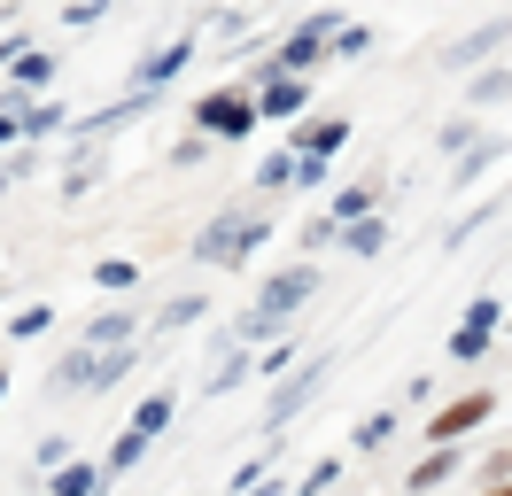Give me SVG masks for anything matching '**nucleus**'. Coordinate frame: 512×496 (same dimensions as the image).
Returning a JSON list of instances; mask_svg holds the SVG:
<instances>
[{"mask_svg":"<svg viewBox=\"0 0 512 496\" xmlns=\"http://www.w3.org/2000/svg\"><path fill=\"white\" fill-rule=\"evenodd\" d=\"M311 295H319V264H288V272H272L264 287H256L249 318H241V341H272L295 310L311 303Z\"/></svg>","mask_w":512,"mask_h":496,"instance_id":"f257e3e1","label":"nucleus"},{"mask_svg":"<svg viewBox=\"0 0 512 496\" xmlns=\"http://www.w3.org/2000/svg\"><path fill=\"white\" fill-rule=\"evenodd\" d=\"M264 233H272V225H264V210L233 202L225 217H210V225L194 233V256H202V264H241V256H256V248H264Z\"/></svg>","mask_w":512,"mask_h":496,"instance_id":"f03ea898","label":"nucleus"},{"mask_svg":"<svg viewBox=\"0 0 512 496\" xmlns=\"http://www.w3.org/2000/svg\"><path fill=\"white\" fill-rule=\"evenodd\" d=\"M264 124V109H256L249 86H218L194 101V132H210V140H241V132H256Z\"/></svg>","mask_w":512,"mask_h":496,"instance_id":"7ed1b4c3","label":"nucleus"},{"mask_svg":"<svg viewBox=\"0 0 512 496\" xmlns=\"http://www.w3.org/2000/svg\"><path fill=\"white\" fill-rule=\"evenodd\" d=\"M497 318H505V303H497V295H474L466 318H458V334H450V357H458V365H474L481 349L497 341Z\"/></svg>","mask_w":512,"mask_h":496,"instance_id":"20e7f679","label":"nucleus"},{"mask_svg":"<svg viewBox=\"0 0 512 496\" xmlns=\"http://www.w3.org/2000/svg\"><path fill=\"white\" fill-rule=\"evenodd\" d=\"M319 388H326V357H311V365L295 372V380H280V388H272V403H264V427L280 434V427L295 419V411H303V403L319 396Z\"/></svg>","mask_w":512,"mask_h":496,"instance_id":"39448f33","label":"nucleus"},{"mask_svg":"<svg viewBox=\"0 0 512 496\" xmlns=\"http://www.w3.org/2000/svg\"><path fill=\"white\" fill-rule=\"evenodd\" d=\"M489 411H497V396H489V388H474V396H458V403H443V411H435V427H427V442H458V434H474Z\"/></svg>","mask_w":512,"mask_h":496,"instance_id":"423d86ee","label":"nucleus"},{"mask_svg":"<svg viewBox=\"0 0 512 496\" xmlns=\"http://www.w3.org/2000/svg\"><path fill=\"white\" fill-rule=\"evenodd\" d=\"M187 62H194V31H187V39H171V47H156V55L140 62L132 78H140V93H163L171 78H179V70H187Z\"/></svg>","mask_w":512,"mask_h":496,"instance_id":"0eeeda50","label":"nucleus"},{"mask_svg":"<svg viewBox=\"0 0 512 496\" xmlns=\"http://www.w3.org/2000/svg\"><path fill=\"white\" fill-rule=\"evenodd\" d=\"M342 148H350V124H342V117H303V132H295V155H326V163H334Z\"/></svg>","mask_w":512,"mask_h":496,"instance_id":"6e6552de","label":"nucleus"},{"mask_svg":"<svg viewBox=\"0 0 512 496\" xmlns=\"http://www.w3.org/2000/svg\"><path fill=\"white\" fill-rule=\"evenodd\" d=\"M303 101H311L303 78H264V86H256V109H264V117H303Z\"/></svg>","mask_w":512,"mask_h":496,"instance_id":"1a4fd4ad","label":"nucleus"},{"mask_svg":"<svg viewBox=\"0 0 512 496\" xmlns=\"http://www.w3.org/2000/svg\"><path fill=\"white\" fill-rule=\"evenodd\" d=\"M458 465H466V458H458V442H435V450H427V458L412 465V489H419V496H427V489H443Z\"/></svg>","mask_w":512,"mask_h":496,"instance_id":"9d476101","label":"nucleus"},{"mask_svg":"<svg viewBox=\"0 0 512 496\" xmlns=\"http://www.w3.org/2000/svg\"><path fill=\"white\" fill-rule=\"evenodd\" d=\"M497 47H505V24H481V31H466V39H458V47H450V70H474L481 55H497Z\"/></svg>","mask_w":512,"mask_h":496,"instance_id":"9b49d317","label":"nucleus"},{"mask_svg":"<svg viewBox=\"0 0 512 496\" xmlns=\"http://www.w3.org/2000/svg\"><path fill=\"white\" fill-rule=\"evenodd\" d=\"M8 86H16V93H39V86H55V55H39V47H24V55L8 62Z\"/></svg>","mask_w":512,"mask_h":496,"instance_id":"f8f14e48","label":"nucleus"},{"mask_svg":"<svg viewBox=\"0 0 512 496\" xmlns=\"http://www.w3.org/2000/svg\"><path fill=\"white\" fill-rule=\"evenodd\" d=\"M171 411H179V396H171V388H148L140 411H132V434H148V442H156V434L171 427Z\"/></svg>","mask_w":512,"mask_h":496,"instance_id":"ddd939ff","label":"nucleus"},{"mask_svg":"<svg viewBox=\"0 0 512 496\" xmlns=\"http://www.w3.org/2000/svg\"><path fill=\"white\" fill-rule=\"evenodd\" d=\"M78 341H86V349H125V341H132V310H101Z\"/></svg>","mask_w":512,"mask_h":496,"instance_id":"4468645a","label":"nucleus"},{"mask_svg":"<svg viewBox=\"0 0 512 496\" xmlns=\"http://www.w3.org/2000/svg\"><path fill=\"white\" fill-rule=\"evenodd\" d=\"M101 473H109V465L70 458V465H55V489H47V496H94V489H101Z\"/></svg>","mask_w":512,"mask_h":496,"instance_id":"2eb2a0df","label":"nucleus"},{"mask_svg":"<svg viewBox=\"0 0 512 496\" xmlns=\"http://www.w3.org/2000/svg\"><path fill=\"white\" fill-rule=\"evenodd\" d=\"M489 163H505V140H474V148L458 155V171H450V186H474Z\"/></svg>","mask_w":512,"mask_h":496,"instance_id":"dca6fc26","label":"nucleus"},{"mask_svg":"<svg viewBox=\"0 0 512 496\" xmlns=\"http://www.w3.org/2000/svg\"><path fill=\"white\" fill-rule=\"evenodd\" d=\"M373 202H381V186L357 179V186H342V194H334V210H326V217H342V225H350V217H373Z\"/></svg>","mask_w":512,"mask_h":496,"instance_id":"f3484780","label":"nucleus"},{"mask_svg":"<svg viewBox=\"0 0 512 496\" xmlns=\"http://www.w3.org/2000/svg\"><path fill=\"white\" fill-rule=\"evenodd\" d=\"M342 248H357V256H381V248H388V225H381V217H350V225H342Z\"/></svg>","mask_w":512,"mask_h":496,"instance_id":"a211bd4d","label":"nucleus"},{"mask_svg":"<svg viewBox=\"0 0 512 496\" xmlns=\"http://www.w3.org/2000/svg\"><path fill=\"white\" fill-rule=\"evenodd\" d=\"M466 93H474V109H489V101H512V70H505V62H489V70H481Z\"/></svg>","mask_w":512,"mask_h":496,"instance_id":"6ab92c4d","label":"nucleus"},{"mask_svg":"<svg viewBox=\"0 0 512 496\" xmlns=\"http://www.w3.org/2000/svg\"><path fill=\"white\" fill-rule=\"evenodd\" d=\"M94 179H101V140H86V155H78V163L63 171V194H86Z\"/></svg>","mask_w":512,"mask_h":496,"instance_id":"aec40b11","label":"nucleus"},{"mask_svg":"<svg viewBox=\"0 0 512 496\" xmlns=\"http://www.w3.org/2000/svg\"><path fill=\"white\" fill-rule=\"evenodd\" d=\"M388 434H396V411H365V419H357V434H350V442H357V450H381Z\"/></svg>","mask_w":512,"mask_h":496,"instance_id":"412c9836","label":"nucleus"},{"mask_svg":"<svg viewBox=\"0 0 512 496\" xmlns=\"http://www.w3.org/2000/svg\"><path fill=\"white\" fill-rule=\"evenodd\" d=\"M202 310H210V303H202V295H171V303H163V318H156V326H163V334H179V326H194Z\"/></svg>","mask_w":512,"mask_h":496,"instance_id":"4be33fe9","label":"nucleus"},{"mask_svg":"<svg viewBox=\"0 0 512 496\" xmlns=\"http://www.w3.org/2000/svg\"><path fill=\"white\" fill-rule=\"evenodd\" d=\"M94 279L109 287V295H125L132 279H140V264H132V256H101V264H94Z\"/></svg>","mask_w":512,"mask_h":496,"instance_id":"5701e85b","label":"nucleus"},{"mask_svg":"<svg viewBox=\"0 0 512 496\" xmlns=\"http://www.w3.org/2000/svg\"><path fill=\"white\" fill-rule=\"evenodd\" d=\"M295 171H303V155H264V171H256V186L272 194V186H288Z\"/></svg>","mask_w":512,"mask_h":496,"instance_id":"b1692460","label":"nucleus"},{"mask_svg":"<svg viewBox=\"0 0 512 496\" xmlns=\"http://www.w3.org/2000/svg\"><path fill=\"white\" fill-rule=\"evenodd\" d=\"M47 326H55V310H47V303H32V310H16V318H8V334H16V341L47 334Z\"/></svg>","mask_w":512,"mask_h":496,"instance_id":"393cba45","label":"nucleus"},{"mask_svg":"<svg viewBox=\"0 0 512 496\" xmlns=\"http://www.w3.org/2000/svg\"><path fill=\"white\" fill-rule=\"evenodd\" d=\"M140 450H148V434H117V450H109V473H132V465H140Z\"/></svg>","mask_w":512,"mask_h":496,"instance_id":"a878e982","label":"nucleus"},{"mask_svg":"<svg viewBox=\"0 0 512 496\" xmlns=\"http://www.w3.org/2000/svg\"><path fill=\"white\" fill-rule=\"evenodd\" d=\"M249 357H225V365H218V380H210V396H225V388H241V380H249Z\"/></svg>","mask_w":512,"mask_h":496,"instance_id":"bb28decb","label":"nucleus"},{"mask_svg":"<svg viewBox=\"0 0 512 496\" xmlns=\"http://www.w3.org/2000/svg\"><path fill=\"white\" fill-rule=\"evenodd\" d=\"M109 8H117V0H70V8H63V24H101Z\"/></svg>","mask_w":512,"mask_h":496,"instance_id":"cd10ccee","label":"nucleus"},{"mask_svg":"<svg viewBox=\"0 0 512 496\" xmlns=\"http://www.w3.org/2000/svg\"><path fill=\"white\" fill-rule=\"evenodd\" d=\"M466 148H474V124H466V117L443 124V155H466Z\"/></svg>","mask_w":512,"mask_h":496,"instance_id":"c85d7f7f","label":"nucleus"},{"mask_svg":"<svg viewBox=\"0 0 512 496\" xmlns=\"http://www.w3.org/2000/svg\"><path fill=\"white\" fill-rule=\"evenodd\" d=\"M481 473H489V481H512V442H505V450H497L489 465H481Z\"/></svg>","mask_w":512,"mask_h":496,"instance_id":"c756f323","label":"nucleus"},{"mask_svg":"<svg viewBox=\"0 0 512 496\" xmlns=\"http://www.w3.org/2000/svg\"><path fill=\"white\" fill-rule=\"evenodd\" d=\"M8 140H24V117H16V109H0V148H8Z\"/></svg>","mask_w":512,"mask_h":496,"instance_id":"7c9ffc66","label":"nucleus"},{"mask_svg":"<svg viewBox=\"0 0 512 496\" xmlns=\"http://www.w3.org/2000/svg\"><path fill=\"white\" fill-rule=\"evenodd\" d=\"M8 186H16V163H0V194H8Z\"/></svg>","mask_w":512,"mask_h":496,"instance_id":"2f4dec72","label":"nucleus"},{"mask_svg":"<svg viewBox=\"0 0 512 496\" xmlns=\"http://www.w3.org/2000/svg\"><path fill=\"white\" fill-rule=\"evenodd\" d=\"M481 496H512V481H489V489H481Z\"/></svg>","mask_w":512,"mask_h":496,"instance_id":"473e14b6","label":"nucleus"},{"mask_svg":"<svg viewBox=\"0 0 512 496\" xmlns=\"http://www.w3.org/2000/svg\"><path fill=\"white\" fill-rule=\"evenodd\" d=\"M0 388H8V372H0Z\"/></svg>","mask_w":512,"mask_h":496,"instance_id":"72a5a7b5","label":"nucleus"},{"mask_svg":"<svg viewBox=\"0 0 512 496\" xmlns=\"http://www.w3.org/2000/svg\"><path fill=\"white\" fill-rule=\"evenodd\" d=\"M0 16H8V8H0Z\"/></svg>","mask_w":512,"mask_h":496,"instance_id":"f704fd0d","label":"nucleus"}]
</instances>
